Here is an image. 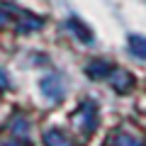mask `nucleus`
I'll list each match as a JSON object with an SVG mask.
<instances>
[{
    "label": "nucleus",
    "mask_w": 146,
    "mask_h": 146,
    "mask_svg": "<svg viewBox=\"0 0 146 146\" xmlns=\"http://www.w3.org/2000/svg\"><path fill=\"white\" fill-rule=\"evenodd\" d=\"M42 90H44L46 98L58 100V98H61V93H63V83L56 78V76H51V78H44L42 80Z\"/></svg>",
    "instance_id": "nucleus-1"
},
{
    "label": "nucleus",
    "mask_w": 146,
    "mask_h": 146,
    "mask_svg": "<svg viewBox=\"0 0 146 146\" xmlns=\"http://www.w3.org/2000/svg\"><path fill=\"white\" fill-rule=\"evenodd\" d=\"M129 51L139 58H146V39L144 36H129Z\"/></svg>",
    "instance_id": "nucleus-2"
},
{
    "label": "nucleus",
    "mask_w": 146,
    "mask_h": 146,
    "mask_svg": "<svg viewBox=\"0 0 146 146\" xmlns=\"http://www.w3.org/2000/svg\"><path fill=\"white\" fill-rule=\"evenodd\" d=\"M44 141H46L49 146H71L68 139L61 134V131H56V129H49L46 134H44Z\"/></svg>",
    "instance_id": "nucleus-3"
},
{
    "label": "nucleus",
    "mask_w": 146,
    "mask_h": 146,
    "mask_svg": "<svg viewBox=\"0 0 146 146\" xmlns=\"http://www.w3.org/2000/svg\"><path fill=\"white\" fill-rule=\"evenodd\" d=\"M115 80H117V83H115L117 90H129L131 88V76H129V73H124V71H117L115 73Z\"/></svg>",
    "instance_id": "nucleus-4"
},
{
    "label": "nucleus",
    "mask_w": 146,
    "mask_h": 146,
    "mask_svg": "<svg viewBox=\"0 0 146 146\" xmlns=\"http://www.w3.org/2000/svg\"><path fill=\"white\" fill-rule=\"evenodd\" d=\"M88 73L90 76H105V73H107V66H105L102 61H93V66L88 68Z\"/></svg>",
    "instance_id": "nucleus-5"
},
{
    "label": "nucleus",
    "mask_w": 146,
    "mask_h": 146,
    "mask_svg": "<svg viewBox=\"0 0 146 146\" xmlns=\"http://www.w3.org/2000/svg\"><path fill=\"white\" fill-rule=\"evenodd\" d=\"M0 85H3V88L7 85V76H3V73H0Z\"/></svg>",
    "instance_id": "nucleus-6"
}]
</instances>
